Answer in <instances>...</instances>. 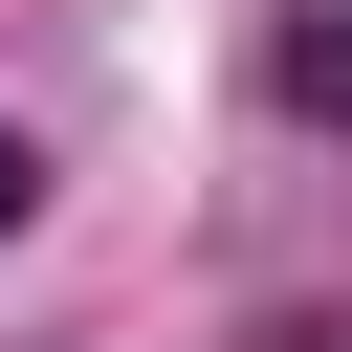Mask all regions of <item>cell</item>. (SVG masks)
<instances>
[{
  "instance_id": "cell-3",
  "label": "cell",
  "mask_w": 352,
  "mask_h": 352,
  "mask_svg": "<svg viewBox=\"0 0 352 352\" xmlns=\"http://www.w3.org/2000/svg\"><path fill=\"white\" fill-rule=\"evenodd\" d=\"M264 352H352V330H264Z\"/></svg>"
},
{
  "instance_id": "cell-1",
  "label": "cell",
  "mask_w": 352,
  "mask_h": 352,
  "mask_svg": "<svg viewBox=\"0 0 352 352\" xmlns=\"http://www.w3.org/2000/svg\"><path fill=\"white\" fill-rule=\"evenodd\" d=\"M286 110H352V0H286Z\"/></svg>"
},
{
  "instance_id": "cell-2",
  "label": "cell",
  "mask_w": 352,
  "mask_h": 352,
  "mask_svg": "<svg viewBox=\"0 0 352 352\" xmlns=\"http://www.w3.org/2000/svg\"><path fill=\"white\" fill-rule=\"evenodd\" d=\"M22 220H44V154H22V110H0V242H22Z\"/></svg>"
}]
</instances>
